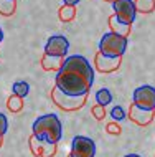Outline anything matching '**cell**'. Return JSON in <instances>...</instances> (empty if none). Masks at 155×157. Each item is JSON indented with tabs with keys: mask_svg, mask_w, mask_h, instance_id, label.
Returning a JSON list of instances; mask_svg holds the SVG:
<instances>
[{
	"mask_svg": "<svg viewBox=\"0 0 155 157\" xmlns=\"http://www.w3.org/2000/svg\"><path fill=\"white\" fill-rule=\"evenodd\" d=\"M129 40L122 35H117L114 32H107L101 36L99 41V53L102 56L109 58H122V55L127 50Z\"/></svg>",
	"mask_w": 155,
	"mask_h": 157,
	"instance_id": "obj_3",
	"label": "cell"
},
{
	"mask_svg": "<svg viewBox=\"0 0 155 157\" xmlns=\"http://www.w3.org/2000/svg\"><path fill=\"white\" fill-rule=\"evenodd\" d=\"M30 149L33 152V155H36V157H53L56 154V144L40 141L35 136H31L30 137Z\"/></svg>",
	"mask_w": 155,
	"mask_h": 157,
	"instance_id": "obj_9",
	"label": "cell"
},
{
	"mask_svg": "<svg viewBox=\"0 0 155 157\" xmlns=\"http://www.w3.org/2000/svg\"><path fill=\"white\" fill-rule=\"evenodd\" d=\"M31 131L36 139L50 144H58L63 136V124L56 114H43L36 117L31 126Z\"/></svg>",
	"mask_w": 155,
	"mask_h": 157,
	"instance_id": "obj_2",
	"label": "cell"
},
{
	"mask_svg": "<svg viewBox=\"0 0 155 157\" xmlns=\"http://www.w3.org/2000/svg\"><path fill=\"white\" fill-rule=\"evenodd\" d=\"M111 117L114 119V122L124 121L125 119V111H124L122 106H114V108L111 109Z\"/></svg>",
	"mask_w": 155,
	"mask_h": 157,
	"instance_id": "obj_20",
	"label": "cell"
},
{
	"mask_svg": "<svg viewBox=\"0 0 155 157\" xmlns=\"http://www.w3.org/2000/svg\"><path fill=\"white\" fill-rule=\"evenodd\" d=\"M74 17H76V7L63 5L60 8V20H61V22H71Z\"/></svg>",
	"mask_w": 155,
	"mask_h": 157,
	"instance_id": "obj_18",
	"label": "cell"
},
{
	"mask_svg": "<svg viewBox=\"0 0 155 157\" xmlns=\"http://www.w3.org/2000/svg\"><path fill=\"white\" fill-rule=\"evenodd\" d=\"M155 111H144V109H139L137 106L131 104V109H129V117L131 121H134L139 126H149L150 122L153 121Z\"/></svg>",
	"mask_w": 155,
	"mask_h": 157,
	"instance_id": "obj_11",
	"label": "cell"
},
{
	"mask_svg": "<svg viewBox=\"0 0 155 157\" xmlns=\"http://www.w3.org/2000/svg\"><path fill=\"white\" fill-rule=\"evenodd\" d=\"M7 106H8V109H10L12 113L22 111V108H23V98H18V96L12 94L10 98H8V101H7Z\"/></svg>",
	"mask_w": 155,
	"mask_h": 157,
	"instance_id": "obj_19",
	"label": "cell"
},
{
	"mask_svg": "<svg viewBox=\"0 0 155 157\" xmlns=\"http://www.w3.org/2000/svg\"><path fill=\"white\" fill-rule=\"evenodd\" d=\"M93 114H94V117H96L98 121H102V119H104V116H106V109H104L102 106L96 104L94 108H93Z\"/></svg>",
	"mask_w": 155,
	"mask_h": 157,
	"instance_id": "obj_22",
	"label": "cell"
},
{
	"mask_svg": "<svg viewBox=\"0 0 155 157\" xmlns=\"http://www.w3.org/2000/svg\"><path fill=\"white\" fill-rule=\"evenodd\" d=\"M51 99L63 111H76V109L84 106L87 96H69V94H65L63 91H60L54 86L51 90Z\"/></svg>",
	"mask_w": 155,
	"mask_h": 157,
	"instance_id": "obj_4",
	"label": "cell"
},
{
	"mask_svg": "<svg viewBox=\"0 0 155 157\" xmlns=\"http://www.w3.org/2000/svg\"><path fill=\"white\" fill-rule=\"evenodd\" d=\"M112 93L107 90V88H101L99 91H96V103L99 106H102V108H106L107 104L112 103Z\"/></svg>",
	"mask_w": 155,
	"mask_h": 157,
	"instance_id": "obj_14",
	"label": "cell"
},
{
	"mask_svg": "<svg viewBox=\"0 0 155 157\" xmlns=\"http://www.w3.org/2000/svg\"><path fill=\"white\" fill-rule=\"evenodd\" d=\"M15 2H17V0H15Z\"/></svg>",
	"mask_w": 155,
	"mask_h": 157,
	"instance_id": "obj_29",
	"label": "cell"
},
{
	"mask_svg": "<svg viewBox=\"0 0 155 157\" xmlns=\"http://www.w3.org/2000/svg\"><path fill=\"white\" fill-rule=\"evenodd\" d=\"M63 3H65V5H68V7H76L78 3H79V0H63Z\"/></svg>",
	"mask_w": 155,
	"mask_h": 157,
	"instance_id": "obj_24",
	"label": "cell"
},
{
	"mask_svg": "<svg viewBox=\"0 0 155 157\" xmlns=\"http://www.w3.org/2000/svg\"><path fill=\"white\" fill-rule=\"evenodd\" d=\"M28 91H30V84L25 83V81H17L12 86V94H15L18 98H25L28 94Z\"/></svg>",
	"mask_w": 155,
	"mask_h": 157,
	"instance_id": "obj_16",
	"label": "cell"
},
{
	"mask_svg": "<svg viewBox=\"0 0 155 157\" xmlns=\"http://www.w3.org/2000/svg\"><path fill=\"white\" fill-rule=\"evenodd\" d=\"M0 147H2V137H0Z\"/></svg>",
	"mask_w": 155,
	"mask_h": 157,
	"instance_id": "obj_27",
	"label": "cell"
},
{
	"mask_svg": "<svg viewBox=\"0 0 155 157\" xmlns=\"http://www.w3.org/2000/svg\"><path fill=\"white\" fill-rule=\"evenodd\" d=\"M134 5L140 13H150L155 8V0H134Z\"/></svg>",
	"mask_w": 155,
	"mask_h": 157,
	"instance_id": "obj_15",
	"label": "cell"
},
{
	"mask_svg": "<svg viewBox=\"0 0 155 157\" xmlns=\"http://www.w3.org/2000/svg\"><path fill=\"white\" fill-rule=\"evenodd\" d=\"M2 40H3V32H2V28H0V43H2Z\"/></svg>",
	"mask_w": 155,
	"mask_h": 157,
	"instance_id": "obj_26",
	"label": "cell"
},
{
	"mask_svg": "<svg viewBox=\"0 0 155 157\" xmlns=\"http://www.w3.org/2000/svg\"><path fill=\"white\" fill-rule=\"evenodd\" d=\"M15 8H17L15 0H0V15L10 17V15H13Z\"/></svg>",
	"mask_w": 155,
	"mask_h": 157,
	"instance_id": "obj_17",
	"label": "cell"
},
{
	"mask_svg": "<svg viewBox=\"0 0 155 157\" xmlns=\"http://www.w3.org/2000/svg\"><path fill=\"white\" fill-rule=\"evenodd\" d=\"M69 50V40L65 35H53L48 38L45 45V55L58 58H66V53Z\"/></svg>",
	"mask_w": 155,
	"mask_h": 157,
	"instance_id": "obj_8",
	"label": "cell"
},
{
	"mask_svg": "<svg viewBox=\"0 0 155 157\" xmlns=\"http://www.w3.org/2000/svg\"><path fill=\"white\" fill-rule=\"evenodd\" d=\"M94 84V70L87 58L71 55L56 71L54 86L69 96H87Z\"/></svg>",
	"mask_w": 155,
	"mask_h": 157,
	"instance_id": "obj_1",
	"label": "cell"
},
{
	"mask_svg": "<svg viewBox=\"0 0 155 157\" xmlns=\"http://www.w3.org/2000/svg\"><path fill=\"white\" fill-rule=\"evenodd\" d=\"M107 2H116V0H107Z\"/></svg>",
	"mask_w": 155,
	"mask_h": 157,
	"instance_id": "obj_28",
	"label": "cell"
},
{
	"mask_svg": "<svg viewBox=\"0 0 155 157\" xmlns=\"http://www.w3.org/2000/svg\"><path fill=\"white\" fill-rule=\"evenodd\" d=\"M124 157H142V155H139V154H127V155H124Z\"/></svg>",
	"mask_w": 155,
	"mask_h": 157,
	"instance_id": "obj_25",
	"label": "cell"
},
{
	"mask_svg": "<svg viewBox=\"0 0 155 157\" xmlns=\"http://www.w3.org/2000/svg\"><path fill=\"white\" fill-rule=\"evenodd\" d=\"M109 27H111V30L114 32V33H117V35H122L125 38L131 35V28H132L131 25H125L122 22H119L116 15H112L111 18H109Z\"/></svg>",
	"mask_w": 155,
	"mask_h": 157,
	"instance_id": "obj_12",
	"label": "cell"
},
{
	"mask_svg": "<svg viewBox=\"0 0 155 157\" xmlns=\"http://www.w3.org/2000/svg\"><path fill=\"white\" fill-rule=\"evenodd\" d=\"M96 155V142L86 136H76L71 141L69 157H94Z\"/></svg>",
	"mask_w": 155,
	"mask_h": 157,
	"instance_id": "obj_6",
	"label": "cell"
},
{
	"mask_svg": "<svg viewBox=\"0 0 155 157\" xmlns=\"http://www.w3.org/2000/svg\"><path fill=\"white\" fill-rule=\"evenodd\" d=\"M132 104L144 111H155V88L150 84L139 86L134 91Z\"/></svg>",
	"mask_w": 155,
	"mask_h": 157,
	"instance_id": "obj_5",
	"label": "cell"
},
{
	"mask_svg": "<svg viewBox=\"0 0 155 157\" xmlns=\"http://www.w3.org/2000/svg\"><path fill=\"white\" fill-rule=\"evenodd\" d=\"M107 132L109 134H119L120 132V126L116 124V122H111V124H107Z\"/></svg>",
	"mask_w": 155,
	"mask_h": 157,
	"instance_id": "obj_23",
	"label": "cell"
},
{
	"mask_svg": "<svg viewBox=\"0 0 155 157\" xmlns=\"http://www.w3.org/2000/svg\"><path fill=\"white\" fill-rule=\"evenodd\" d=\"M112 10H114V15L117 17L119 22L132 27L134 20L137 17L134 0H116V2H112Z\"/></svg>",
	"mask_w": 155,
	"mask_h": 157,
	"instance_id": "obj_7",
	"label": "cell"
},
{
	"mask_svg": "<svg viewBox=\"0 0 155 157\" xmlns=\"http://www.w3.org/2000/svg\"><path fill=\"white\" fill-rule=\"evenodd\" d=\"M63 61H65V58H58V56H50V55H43V58H41V66H43V70L46 71H53V70H60Z\"/></svg>",
	"mask_w": 155,
	"mask_h": 157,
	"instance_id": "obj_13",
	"label": "cell"
},
{
	"mask_svg": "<svg viewBox=\"0 0 155 157\" xmlns=\"http://www.w3.org/2000/svg\"><path fill=\"white\" fill-rule=\"evenodd\" d=\"M8 129V119L3 113H0V137H3Z\"/></svg>",
	"mask_w": 155,
	"mask_h": 157,
	"instance_id": "obj_21",
	"label": "cell"
},
{
	"mask_svg": "<svg viewBox=\"0 0 155 157\" xmlns=\"http://www.w3.org/2000/svg\"><path fill=\"white\" fill-rule=\"evenodd\" d=\"M120 60L122 58H109V56H102L101 53H98L94 65H96V70L101 71V73H112V71H116L120 66Z\"/></svg>",
	"mask_w": 155,
	"mask_h": 157,
	"instance_id": "obj_10",
	"label": "cell"
}]
</instances>
